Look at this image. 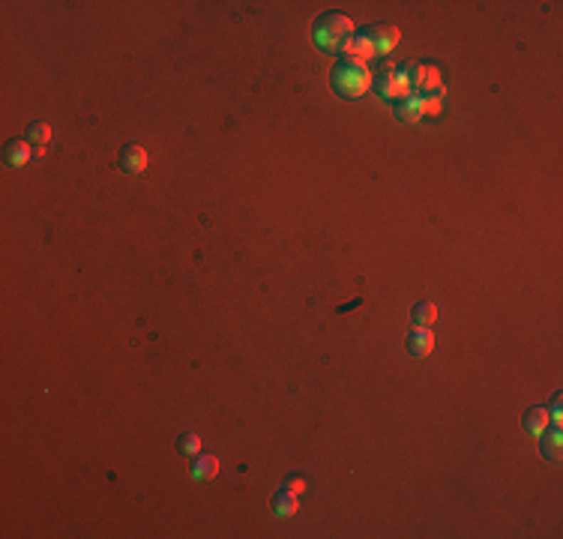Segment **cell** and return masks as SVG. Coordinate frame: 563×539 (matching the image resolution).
<instances>
[{
    "mask_svg": "<svg viewBox=\"0 0 563 539\" xmlns=\"http://www.w3.org/2000/svg\"><path fill=\"white\" fill-rule=\"evenodd\" d=\"M405 347L414 357H428L435 351V333H431V327H414V333L405 339Z\"/></svg>",
    "mask_w": 563,
    "mask_h": 539,
    "instance_id": "cell-8",
    "label": "cell"
},
{
    "mask_svg": "<svg viewBox=\"0 0 563 539\" xmlns=\"http://www.w3.org/2000/svg\"><path fill=\"white\" fill-rule=\"evenodd\" d=\"M438 320V305L435 303H416L414 305V327H431Z\"/></svg>",
    "mask_w": 563,
    "mask_h": 539,
    "instance_id": "cell-15",
    "label": "cell"
},
{
    "mask_svg": "<svg viewBox=\"0 0 563 539\" xmlns=\"http://www.w3.org/2000/svg\"><path fill=\"white\" fill-rule=\"evenodd\" d=\"M545 411H548V417L554 419V426H560V422H563V414H560V396H554V399H552V404H548Z\"/></svg>",
    "mask_w": 563,
    "mask_h": 539,
    "instance_id": "cell-18",
    "label": "cell"
},
{
    "mask_svg": "<svg viewBox=\"0 0 563 539\" xmlns=\"http://www.w3.org/2000/svg\"><path fill=\"white\" fill-rule=\"evenodd\" d=\"M33 144L27 141V138H12V141H6V150H4V159H6V165L9 168H21L27 159H31V150Z\"/></svg>",
    "mask_w": 563,
    "mask_h": 539,
    "instance_id": "cell-9",
    "label": "cell"
},
{
    "mask_svg": "<svg viewBox=\"0 0 563 539\" xmlns=\"http://www.w3.org/2000/svg\"><path fill=\"white\" fill-rule=\"evenodd\" d=\"M288 491H294V494H302L306 491V479H300V476H291L288 479V486H285Z\"/></svg>",
    "mask_w": 563,
    "mask_h": 539,
    "instance_id": "cell-19",
    "label": "cell"
},
{
    "mask_svg": "<svg viewBox=\"0 0 563 539\" xmlns=\"http://www.w3.org/2000/svg\"><path fill=\"white\" fill-rule=\"evenodd\" d=\"M216 473H219V459L216 456H198L192 461V476L195 479H213Z\"/></svg>",
    "mask_w": 563,
    "mask_h": 539,
    "instance_id": "cell-14",
    "label": "cell"
},
{
    "mask_svg": "<svg viewBox=\"0 0 563 539\" xmlns=\"http://www.w3.org/2000/svg\"><path fill=\"white\" fill-rule=\"evenodd\" d=\"M405 72L411 78V90L416 96H426V93H435L441 84V69L431 66V63H405Z\"/></svg>",
    "mask_w": 563,
    "mask_h": 539,
    "instance_id": "cell-4",
    "label": "cell"
},
{
    "mask_svg": "<svg viewBox=\"0 0 563 539\" xmlns=\"http://www.w3.org/2000/svg\"><path fill=\"white\" fill-rule=\"evenodd\" d=\"M396 117L401 123H420V117H423V102H420V96L411 93L408 99L396 102Z\"/></svg>",
    "mask_w": 563,
    "mask_h": 539,
    "instance_id": "cell-10",
    "label": "cell"
},
{
    "mask_svg": "<svg viewBox=\"0 0 563 539\" xmlns=\"http://www.w3.org/2000/svg\"><path fill=\"white\" fill-rule=\"evenodd\" d=\"M300 509V501H297V494L294 491H288V488H282L276 498H273V513H276L279 518H291L294 513Z\"/></svg>",
    "mask_w": 563,
    "mask_h": 539,
    "instance_id": "cell-13",
    "label": "cell"
},
{
    "mask_svg": "<svg viewBox=\"0 0 563 539\" xmlns=\"http://www.w3.org/2000/svg\"><path fill=\"white\" fill-rule=\"evenodd\" d=\"M378 93L384 99H393V102L408 99L414 90H411V78H408L405 66H396L393 61H386L378 72Z\"/></svg>",
    "mask_w": 563,
    "mask_h": 539,
    "instance_id": "cell-3",
    "label": "cell"
},
{
    "mask_svg": "<svg viewBox=\"0 0 563 539\" xmlns=\"http://www.w3.org/2000/svg\"><path fill=\"white\" fill-rule=\"evenodd\" d=\"M548 422H552V417H548L545 404H540V407H530V411L525 414V429L533 434V438H540V434L548 429Z\"/></svg>",
    "mask_w": 563,
    "mask_h": 539,
    "instance_id": "cell-12",
    "label": "cell"
},
{
    "mask_svg": "<svg viewBox=\"0 0 563 539\" xmlns=\"http://www.w3.org/2000/svg\"><path fill=\"white\" fill-rule=\"evenodd\" d=\"M339 54H342V61H359V63H366L369 57H374L378 51L369 46V39L363 33H354V36H348L339 46Z\"/></svg>",
    "mask_w": 563,
    "mask_h": 539,
    "instance_id": "cell-6",
    "label": "cell"
},
{
    "mask_svg": "<svg viewBox=\"0 0 563 539\" xmlns=\"http://www.w3.org/2000/svg\"><path fill=\"white\" fill-rule=\"evenodd\" d=\"M330 84L344 99H359L372 87V72L359 61H339L330 72Z\"/></svg>",
    "mask_w": 563,
    "mask_h": 539,
    "instance_id": "cell-1",
    "label": "cell"
},
{
    "mask_svg": "<svg viewBox=\"0 0 563 539\" xmlns=\"http://www.w3.org/2000/svg\"><path fill=\"white\" fill-rule=\"evenodd\" d=\"M359 33L369 39V46L378 51V54H389V51L399 46V36H401L396 27H389V24H372V27H363Z\"/></svg>",
    "mask_w": 563,
    "mask_h": 539,
    "instance_id": "cell-5",
    "label": "cell"
},
{
    "mask_svg": "<svg viewBox=\"0 0 563 539\" xmlns=\"http://www.w3.org/2000/svg\"><path fill=\"white\" fill-rule=\"evenodd\" d=\"M117 165L126 174H144V168H147V150L141 144H126L117 156Z\"/></svg>",
    "mask_w": 563,
    "mask_h": 539,
    "instance_id": "cell-7",
    "label": "cell"
},
{
    "mask_svg": "<svg viewBox=\"0 0 563 539\" xmlns=\"http://www.w3.org/2000/svg\"><path fill=\"white\" fill-rule=\"evenodd\" d=\"M48 138H51V126L48 123H31V126H27V141L36 147V153H42V147L48 144Z\"/></svg>",
    "mask_w": 563,
    "mask_h": 539,
    "instance_id": "cell-16",
    "label": "cell"
},
{
    "mask_svg": "<svg viewBox=\"0 0 563 539\" xmlns=\"http://www.w3.org/2000/svg\"><path fill=\"white\" fill-rule=\"evenodd\" d=\"M177 449L183 456H198L201 453V438H198V434H180Z\"/></svg>",
    "mask_w": 563,
    "mask_h": 539,
    "instance_id": "cell-17",
    "label": "cell"
},
{
    "mask_svg": "<svg viewBox=\"0 0 563 539\" xmlns=\"http://www.w3.org/2000/svg\"><path fill=\"white\" fill-rule=\"evenodd\" d=\"M348 36H354V24L348 16H342V12H324V16L315 21V42L327 51H339V46Z\"/></svg>",
    "mask_w": 563,
    "mask_h": 539,
    "instance_id": "cell-2",
    "label": "cell"
},
{
    "mask_svg": "<svg viewBox=\"0 0 563 539\" xmlns=\"http://www.w3.org/2000/svg\"><path fill=\"white\" fill-rule=\"evenodd\" d=\"M540 449H542L545 459H560V449H563V431H560V426L545 429L540 434Z\"/></svg>",
    "mask_w": 563,
    "mask_h": 539,
    "instance_id": "cell-11",
    "label": "cell"
}]
</instances>
